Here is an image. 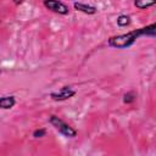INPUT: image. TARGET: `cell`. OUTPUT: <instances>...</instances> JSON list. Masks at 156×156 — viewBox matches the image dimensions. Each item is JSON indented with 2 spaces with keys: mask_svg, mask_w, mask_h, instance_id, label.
Returning <instances> with one entry per match:
<instances>
[{
  "mask_svg": "<svg viewBox=\"0 0 156 156\" xmlns=\"http://www.w3.org/2000/svg\"><path fill=\"white\" fill-rule=\"evenodd\" d=\"M74 9L78 10V11H82L84 13H88V15H94L96 12V9L94 6H90V5H85V4H82V2H74L73 4Z\"/></svg>",
  "mask_w": 156,
  "mask_h": 156,
  "instance_id": "8992f818",
  "label": "cell"
},
{
  "mask_svg": "<svg viewBox=\"0 0 156 156\" xmlns=\"http://www.w3.org/2000/svg\"><path fill=\"white\" fill-rule=\"evenodd\" d=\"M155 29H156V24L152 23L147 27L140 28V29H135L132 30L127 34H121V35H116V37H111L108 39V45L112 48H117V49H124V48H129L130 45H133L135 43V40L141 37V35H149V37H155Z\"/></svg>",
  "mask_w": 156,
  "mask_h": 156,
  "instance_id": "6da1fadb",
  "label": "cell"
},
{
  "mask_svg": "<svg viewBox=\"0 0 156 156\" xmlns=\"http://www.w3.org/2000/svg\"><path fill=\"white\" fill-rule=\"evenodd\" d=\"M45 134H46V130H45V129H37V130H34L33 136H35V138H41V136H44Z\"/></svg>",
  "mask_w": 156,
  "mask_h": 156,
  "instance_id": "30bf717a",
  "label": "cell"
},
{
  "mask_svg": "<svg viewBox=\"0 0 156 156\" xmlns=\"http://www.w3.org/2000/svg\"><path fill=\"white\" fill-rule=\"evenodd\" d=\"M130 23V18H129V16H127V15H121L118 18H117V24L119 26V27H126V26H128Z\"/></svg>",
  "mask_w": 156,
  "mask_h": 156,
  "instance_id": "ba28073f",
  "label": "cell"
},
{
  "mask_svg": "<svg viewBox=\"0 0 156 156\" xmlns=\"http://www.w3.org/2000/svg\"><path fill=\"white\" fill-rule=\"evenodd\" d=\"M16 104V100H15V96H2L0 98V108H4V110H9L11 107H13Z\"/></svg>",
  "mask_w": 156,
  "mask_h": 156,
  "instance_id": "5b68a950",
  "label": "cell"
},
{
  "mask_svg": "<svg viewBox=\"0 0 156 156\" xmlns=\"http://www.w3.org/2000/svg\"><path fill=\"white\" fill-rule=\"evenodd\" d=\"M44 6L46 9H49L50 11L60 13V15H67L68 13V7L58 0H44Z\"/></svg>",
  "mask_w": 156,
  "mask_h": 156,
  "instance_id": "3957f363",
  "label": "cell"
},
{
  "mask_svg": "<svg viewBox=\"0 0 156 156\" xmlns=\"http://www.w3.org/2000/svg\"><path fill=\"white\" fill-rule=\"evenodd\" d=\"M0 73H1V71H0Z\"/></svg>",
  "mask_w": 156,
  "mask_h": 156,
  "instance_id": "7c38bea8",
  "label": "cell"
},
{
  "mask_svg": "<svg viewBox=\"0 0 156 156\" xmlns=\"http://www.w3.org/2000/svg\"><path fill=\"white\" fill-rule=\"evenodd\" d=\"M74 94H76V90H73L71 87H63V88H61L57 93H51L50 96H51L54 100L62 101V100H67V99L72 98Z\"/></svg>",
  "mask_w": 156,
  "mask_h": 156,
  "instance_id": "277c9868",
  "label": "cell"
},
{
  "mask_svg": "<svg viewBox=\"0 0 156 156\" xmlns=\"http://www.w3.org/2000/svg\"><path fill=\"white\" fill-rule=\"evenodd\" d=\"M22 1H23V0H13V2H15L16 5H20V4L22 2Z\"/></svg>",
  "mask_w": 156,
  "mask_h": 156,
  "instance_id": "8fae6325",
  "label": "cell"
},
{
  "mask_svg": "<svg viewBox=\"0 0 156 156\" xmlns=\"http://www.w3.org/2000/svg\"><path fill=\"white\" fill-rule=\"evenodd\" d=\"M49 121H50V123L60 132V133H62L65 136H68V138H74L76 135H77V130L76 129H73L71 126H68L67 123H65L61 118H58L57 116H50V118H49Z\"/></svg>",
  "mask_w": 156,
  "mask_h": 156,
  "instance_id": "7a4b0ae2",
  "label": "cell"
},
{
  "mask_svg": "<svg viewBox=\"0 0 156 156\" xmlns=\"http://www.w3.org/2000/svg\"><path fill=\"white\" fill-rule=\"evenodd\" d=\"M135 100V94L134 93H127V94H124V96H123V101L126 102V104H130V102H133Z\"/></svg>",
  "mask_w": 156,
  "mask_h": 156,
  "instance_id": "9c48e42d",
  "label": "cell"
},
{
  "mask_svg": "<svg viewBox=\"0 0 156 156\" xmlns=\"http://www.w3.org/2000/svg\"><path fill=\"white\" fill-rule=\"evenodd\" d=\"M156 4V0H135L134 1V5L138 7V9H147L152 5Z\"/></svg>",
  "mask_w": 156,
  "mask_h": 156,
  "instance_id": "52a82bcc",
  "label": "cell"
}]
</instances>
